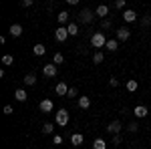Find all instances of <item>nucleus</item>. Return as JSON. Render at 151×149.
I'll list each match as a JSON object with an SVG mask.
<instances>
[{"label":"nucleus","mask_w":151,"mask_h":149,"mask_svg":"<svg viewBox=\"0 0 151 149\" xmlns=\"http://www.w3.org/2000/svg\"><path fill=\"white\" fill-rule=\"evenodd\" d=\"M107 36L103 35V32H95L93 36H91V45H93V48H103L105 45H107Z\"/></svg>","instance_id":"obj_1"},{"label":"nucleus","mask_w":151,"mask_h":149,"mask_svg":"<svg viewBox=\"0 0 151 149\" xmlns=\"http://www.w3.org/2000/svg\"><path fill=\"white\" fill-rule=\"evenodd\" d=\"M55 123L60 125V127H65L69 123V111H67V109H58L57 113H55Z\"/></svg>","instance_id":"obj_2"},{"label":"nucleus","mask_w":151,"mask_h":149,"mask_svg":"<svg viewBox=\"0 0 151 149\" xmlns=\"http://www.w3.org/2000/svg\"><path fill=\"white\" fill-rule=\"evenodd\" d=\"M97 16L93 10H89V8H85V10H81V14H79V20H81L83 24H91L93 22V18Z\"/></svg>","instance_id":"obj_3"},{"label":"nucleus","mask_w":151,"mask_h":149,"mask_svg":"<svg viewBox=\"0 0 151 149\" xmlns=\"http://www.w3.org/2000/svg\"><path fill=\"white\" fill-rule=\"evenodd\" d=\"M55 38H57L58 42H65V40L69 38V30H67V26H58L57 30H55Z\"/></svg>","instance_id":"obj_4"},{"label":"nucleus","mask_w":151,"mask_h":149,"mask_svg":"<svg viewBox=\"0 0 151 149\" xmlns=\"http://www.w3.org/2000/svg\"><path fill=\"white\" fill-rule=\"evenodd\" d=\"M133 115H135V119H145V117L149 115V109H147L145 105H137V107L133 109Z\"/></svg>","instance_id":"obj_5"},{"label":"nucleus","mask_w":151,"mask_h":149,"mask_svg":"<svg viewBox=\"0 0 151 149\" xmlns=\"http://www.w3.org/2000/svg\"><path fill=\"white\" fill-rule=\"evenodd\" d=\"M38 109H40L42 113H50V111L55 109V103H52L50 99H42V101L38 103Z\"/></svg>","instance_id":"obj_6"},{"label":"nucleus","mask_w":151,"mask_h":149,"mask_svg":"<svg viewBox=\"0 0 151 149\" xmlns=\"http://www.w3.org/2000/svg\"><path fill=\"white\" fill-rule=\"evenodd\" d=\"M121 16H123V20H125V22H135V20H137V12L131 10V8L123 10V14H121Z\"/></svg>","instance_id":"obj_7"},{"label":"nucleus","mask_w":151,"mask_h":149,"mask_svg":"<svg viewBox=\"0 0 151 149\" xmlns=\"http://www.w3.org/2000/svg\"><path fill=\"white\" fill-rule=\"evenodd\" d=\"M42 75L48 77V79L57 77V65H45V67H42Z\"/></svg>","instance_id":"obj_8"},{"label":"nucleus","mask_w":151,"mask_h":149,"mask_svg":"<svg viewBox=\"0 0 151 149\" xmlns=\"http://www.w3.org/2000/svg\"><path fill=\"white\" fill-rule=\"evenodd\" d=\"M123 129V125H121V121H111L109 125H107V131L109 133H113V135H119V131Z\"/></svg>","instance_id":"obj_9"},{"label":"nucleus","mask_w":151,"mask_h":149,"mask_svg":"<svg viewBox=\"0 0 151 149\" xmlns=\"http://www.w3.org/2000/svg\"><path fill=\"white\" fill-rule=\"evenodd\" d=\"M129 36H131V30L129 28H125V26L123 28H117V40H123L125 42V40H129Z\"/></svg>","instance_id":"obj_10"},{"label":"nucleus","mask_w":151,"mask_h":149,"mask_svg":"<svg viewBox=\"0 0 151 149\" xmlns=\"http://www.w3.org/2000/svg\"><path fill=\"white\" fill-rule=\"evenodd\" d=\"M69 89H70V87H67V85H65L63 81H60V83H58L57 87H55V91H57V95H60V97H67V93H69Z\"/></svg>","instance_id":"obj_11"},{"label":"nucleus","mask_w":151,"mask_h":149,"mask_svg":"<svg viewBox=\"0 0 151 149\" xmlns=\"http://www.w3.org/2000/svg\"><path fill=\"white\" fill-rule=\"evenodd\" d=\"M83 141H85V137H83L81 133H73V135H70V143H73L75 147H79V145H83Z\"/></svg>","instance_id":"obj_12"},{"label":"nucleus","mask_w":151,"mask_h":149,"mask_svg":"<svg viewBox=\"0 0 151 149\" xmlns=\"http://www.w3.org/2000/svg\"><path fill=\"white\" fill-rule=\"evenodd\" d=\"M95 14L97 16H101V18H107V14H109V6H105V4H101V6H97V10H95Z\"/></svg>","instance_id":"obj_13"},{"label":"nucleus","mask_w":151,"mask_h":149,"mask_svg":"<svg viewBox=\"0 0 151 149\" xmlns=\"http://www.w3.org/2000/svg\"><path fill=\"white\" fill-rule=\"evenodd\" d=\"M32 53H35L36 57H42V55L47 53V46L42 45V42H38V45H35V46H32Z\"/></svg>","instance_id":"obj_14"},{"label":"nucleus","mask_w":151,"mask_h":149,"mask_svg":"<svg viewBox=\"0 0 151 149\" xmlns=\"http://www.w3.org/2000/svg\"><path fill=\"white\" fill-rule=\"evenodd\" d=\"M69 18H70V14L67 10H63V12H58V16H57V20H58V24L63 26V24H67L69 22Z\"/></svg>","instance_id":"obj_15"},{"label":"nucleus","mask_w":151,"mask_h":149,"mask_svg":"<svg viewBox=\"0 0 151 149\" xmlns=\"http://www.w3.org/2000/svg\"><path fill=\"white\" fill-rule=\"evenodd\" d=\"M67 30H69V36H77L79 35V26H77V22H69L67 24Z\"/></svg>","instance_id":"obj_16"},{"label":"nucleus","mask_w":151,"mask_h":149,"mask_svg":"<svg viewBox=\"0 0 151 149\" xmlns=\"http://www.w3.org/2000/svg\"><path fill=\"white\" fill-rule=\"evenodd\" d=\"M10 35L14 36V38H18V36L22 35V26H20V24H12L10 26Z\"/></svg>","instance_id":"obj_17"},{"label":"nucleus","mask_w":151,"mask_h":149,"mask_svg":"<svg viewBox=\"0 0 151 149\" xmlns=\"http://www.w3.org/2000/svg\"><path fill=\"white\" fill-rule=\"evenodd\" d=\"M137 87H139V83H137V81H133V79L125 83V89H127L129 93H135V91H137Z\"/></svg>","instance_id":"obj_18"},{"label":"nucleus","mask_w":151,"mask_h":149,"mask_svg":"<svg viewBox=\"0 0 151 149\" xmlns=\"http://www.w3.org/2000/svg\"><path fill=\"white\" fill-rule=\"evenodd\" d=\"M14 97H16V101H20V103H24V101L28 99V95H26V91H24V89H18V91L14 93Z\"/></svg>","instance_id":"obj_19"},{"label":"nucleus","mask_w":151,"mask_h":149,"mask_svg":"<svg viewBox=\"0 0 151 149\" xmlns=\"http://www.w3.org/2000/svg\"><path fill=\"white\" fill-rule=\"evenodd\" d=\"M79 107L81 109H89L91 107V97H79Z\"/></svg>","instance_id":"obj_20"},{"label":"nucleus","mask_w":151,"mask_h":149,"mask_svg":"<svg viewBox=\"0 0 151 149\" xmlns=\"http://www.w3.org/2000/svg\"><path fill=\"white\" fill-rule=\"evenodd\" d=\"M117 46H119V40H117V38H109L107 45H105V48H109V50H117Z\"/></svg>","instance_id":"obj_21"},{"label":"nucleus","mask_w":151,"mask_h":149,"mask_svg":"<svg viewBox=\"0 0 151 149\" xmlns=\"http://www.w3.org/2000/svg\"><path fill=\"white\" fill-rule=\"evenodd\" d=\"M93 149H107V143H105V139H95L93 141Z\"/></svg>","instance_id":"obj_22"},{"label":"nucleus","mask_w":151,"mask_h":149,"mask_svg":"<svg viewBox=\"0 0 151 149\" xmlns=\"http://www.w3.org/2000/svg\"><path fill=\"white\" fill-rule=\"evenodd\" d=\"M24 85H26V87H32V85H36V77L32 75V73L24 77Z\"/></svg>","instance_id":"obj_23"},{"label":"nucleus","mask_w":151,"mask_h":149,"mask_svg":"<svg viewBox=\"0 0 151 149\" xmlns=\"http://www.w3.org/2000/svg\"><path fill=\"white\" fill-rule=\"evenodd\" d=\"M127 131L129 133H137V131H139V123H137V121H131L127 125Z\"/></svg>","instance_id":"obj_24"},{"label":"nucleus","mask_w":151,"mask_h":149,"mask_svg":"<svg viewBox=\"0 0 151 149\" xmlns=\"http://www.w3.org/2000/svg\"><path fill=\"white\" fill-rule=\"evenodd\" d=\"M103 53H101V50H97V53H95V55H93V63H95V65H101V63H103Z\"/></svg>","instance_id":"obj_25"},{"label":"nucleus","mask_w":151,"mask_h":149,"mask_svg":"<svg viewBox=\"0 0 151 149\" xmlns=\"http://www.w3.org/2000/svg\"><path fill=\"white\" fill-rule=\"evenodd\" d=\"M2 65H6V67L14 65V57H12V55H4V57H2Z\"/></svg>","instance_id":"obj_26"},{"label":"nucleus","mask_w":151,"mask_h":149,"mask_svg":"<svg viewBox=\"0 0 151 149\" xmlns=\"http://www.w3.org/2000/svg\"><path fill=\"white\" fill-rule=\"evenodd\" d=\"M52 131H55V125H52V123H45V125H42V133H45V135H50Z\"/></svg>","instance_id":"obj_27"},{"label":"nucleus","mask_w":151,"mask_h":149,"mask_svg":"<svg viewBox=\"0 0 151 149\" xmlns=\"http://www.w3.org/2000/svg\"><path fill=\"white\" fill-rule=\"evenodd\" d=\"M65 63V57L60 55V53H57L55 57H52V65H63Z\"/></svg>","instance_id":"obj_28"},{"label":"nucleus","mask_w":151,"mask_h":149,"mask_svg":"<svg viewBox=\"0 0 151 149\" xmlns=\"http://www.w3.org/2000/svg\"><path fill=\"white\" fill-rule=\"evenodd\" d=\"M101 26H103V28H111V26H113V20H111V18H105V20H101Z\"/></svg>","instance_id":"obj_29"},{"label":"nucleus","mask_w":151,"mask_h":149,"mask_svg":"<svg viewBox=\"0 0 151 149\" xmlns=\"http://www.w3.org/2000/svg\"><path fill=\"white\" fill-rule=\"evenodd\" d=\"M115 8H119V10H127V8H125V0H117Z\"/></svg>","instance_id":"obj_30"},{"label":"nucleus","mask_w":151,"mask_h":149,"mask_svg":"<svg viewBox=\"0 0 151 149\" xmlns=\"http://www.w3.org/2000/svg\"><path fill=\"white\" fill-rule=\"evenodd\" d=\"M67 97H69V99H75V97H77V89H73V87H70L69 93H67Z\"/></svg>","instance_id":"obj_31"},{"label":"nucleus","mask_w":151,"mask_h":149,"mask_svg":"<svg viewBox=\"0 0 151 149\" xmlns=\"http://www.w3.org/2000/svg\"><path fill=\"white\" fill-rule=\"evenodd\" d=\"M52 143H55V145H63V137H60V135H55V137H52Z\"/></svg>","instance_id":"obj_32"},{"label":"nucleus","mask_w":151,"mask_h":149,"mask_svg":"<svg viewBox=\"0 0 151 149\" xmlns=\"http://www.w3.org/2000/svg\"><path fill=\"white\" fill-rule=\"evenodd\" d=\"M109 85H111V87H117V85H119V81H117L115 77H111V79H109Z\"/></svg>","instance_id":"obj_33"},{"label":"nucleus","mask_w":151,"mask_h":149,"mask_svg":"<svg viewBox=\"0 0 151 149\" xmlns=\"http://www.w3.org/2000/svg\"><path fill=\"white\" fill-rule=\"evenodd\" d=\"M12 113H14L12 107H10V105H6V107H4V115H12Z\"/></svg>","instance_id":"obj_34"},{"label":"nucleus","mask_w":151,"mask_h":149,"mask_svg":"<svg viewBox=\"0 0 151 149\" xmlns=\"http://www.w3.org/2000/svg\"><path fill=\"white\" fill-rule=\"evenodd\" d=\"M121 143V135H113V145H119Z\"/></svg>","instance_id":"obj_35"},{"label":"nucleus","mask_w":151,"mask_h":149,"mask_svg":"<svg viewBox=\"0 0 151 149\" xmlns=\"http://www.w3.org/2000/svg\"><path fill=\"white\" fill-rule=\"evenodd\" d=\"M151 24V16H145V18H143V26H149Z\"/></svg>","instance_id":"obj_36"},{"label":"nucleus","mask_w":151,"mask_h":149,"mask_svg":"<svg viewBox=\"0 0 151 149\" xmlns=\"http://www.w3.org/2000/svg\"><path fill=\"white\" fill-rule=\"evenodd\" d=\"M22 6H24V8H28V6H32V0H22Z\"/></svg>","instance_id":"obj_37"},{"label":"nucleus","mask_w":151,"mask_h":149,"mask_svg":"<svg viewBox=\"0 0 151 149\" xmlns=\"http://www.w3.org/2000/svg\"><path fill=\"white\" fill-rule=\"evenodd\" d=\"M55 149H58V147H55Z\"/></svg>","instance_id":"obj_38"},{"label":"nucleus","mask_w":151,"mask_h":149,"mask_svg":"<svg viewBox=\"0 0 151 149\" xmlns=\"http://www.w3.org/2000/svg\"><path fill=\"white\" fill-rule=\"evenodd\" d=\"M139 149H143V147H139Z\"/></svg>","instance_id":"obj_39"}]
</instances>
